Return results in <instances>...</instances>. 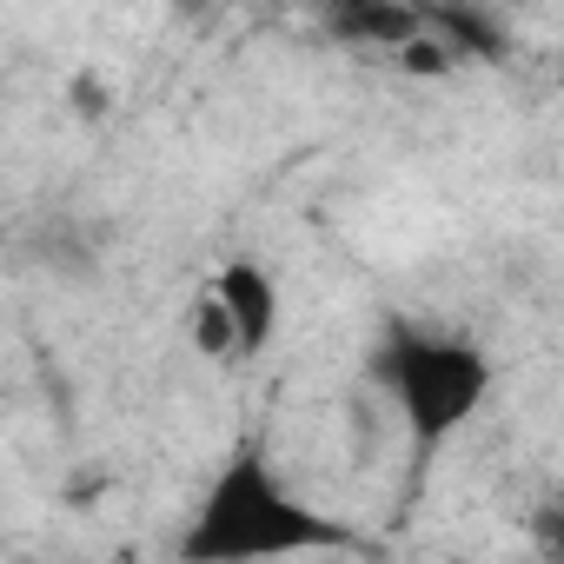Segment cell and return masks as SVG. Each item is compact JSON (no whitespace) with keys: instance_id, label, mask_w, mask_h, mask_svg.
I'll use <instances>...</instances> for the list:
<instances>
[{"instance_id":"9c48e42d","label":"cell","mask_w":564,"mask_h":564,"mask_svg":"<svg viewBox=\"0 0 564 564\" xmlns=\"http://www.w3.org/2000/svg\"><path fill=\"white\" fill-rule=\"evenodd\" d=\"M300 8H319L326 14V8H346V0H300Z\"/></svg>"},{"instance_id":"6da1fadb","label":"cell","mask_w":564,"mask_h":564,"mask_svg":"<svg viewBox=\"0 0 564 564\" xmlns=\"http://www.w3.org/2000/svg\"><path fill=\"white\" fill-rule=\"evenodd\" d=\"M359 544L346 524L319 518L306 498L279 485L259 445H239L219 478L199 498V518L180 538V557L193 564H239V557H286V551H346Z\"/></svg>"},{"instance_id":"ba28073f","label":"cell","mask_w":564,"mask_h":564,"mask_svg":"<svg viewBox=\"0 0 564 564\" xmlns=\"http://www.w3.org/2000/svg\"><path fill=\"white\" fill-rule=\"evenodd\" d=\"M67 107H74V120H107L113 94H107L100 74H74V80H67Z\"/></svg>"},{"instance_id":"277c9868","label":"cell","mask_w":564,"mask_h":564,"mask_svg":"<svg viewBox=\"0 0 564 564\" xmlns=\"http://www.w3.org/2000/svg\"><path fill=\"white\" fill-rule=\"evenodd\" d=\"M419 21H425V34H438L458 61L498 67V61L511 54V34L498 28V14L478 8V0H419Z\"/></svg>"},{"instance_id":"5b68a950","label":"cell","mask_w":564,"mask_h":564,"mask_svg":"<svg viewBox=\"0 0 564 564\" xmlns=\"http://www.w3.org/2000/svg\"><path fill=\"white\" fill-rule=\"evenodd\" d=\"M419 0H346L326 8V34L339 47H405L419 34Z\"/></svg>"},{"instance_id":"3957f363","label":"cell","mask_w":564,"mask_h":564,"mask_svg":"<svg viewBox=\"0 0 564 564\" xmlns=\"http://www.w3.org/2000/svg\"><path fill=\"white\" fill-rule=\"evenodd\" d=\"M213 300L226 306V319H232V346H239L246 359L272 346V333H279V286H272V272H265V265H252V259L219 265Z\"/></svg>"},{"instance_id":"52a82bcc","label":"cell","mask_w":564,"mask_h":564,"mask_svg":"<svg viewBox=\"0 0 564 564\" xmlns=\"http://www.w3.org/2000/svg\"><path fill=\"white\" fill-rule=\"evenodd\" d=\"M193 346L206 352V359H239V346H232V319H226V306L206 293V300H193Z\"/></svg>"},{"instance_id":"8992f818","label":"cell","mask_w":564,"mask_h":564,"mask_svg":"<svg viewBox=\"0 0 564 564\" xmlns=\"http://www.w3.org/2000/svg\"><path fill=\"white\" fill-rule=\"evenodd\" d=\"M34 259L54 265V272H67V279H94V272H100L94 232H87L80 219H47V226L34 232Z\"/></svg>"},{"instance_id":"7a4b0ae2","label":"cell","mask_w":564,"mask_h":564,"mask_svg":"<svg viewBox=\"0 0 564 564\" xmlns=\"http://www.w3.org/2000/svg\"><path fill=\"white\" fill-rule=\"evenodd\" d=\"M372 379L392 392L412 452L432 458L452 432L471 425V412L491 392V359L458 339V333H425V326H392L372 352Z\"/></svg>"}]
</instances>
